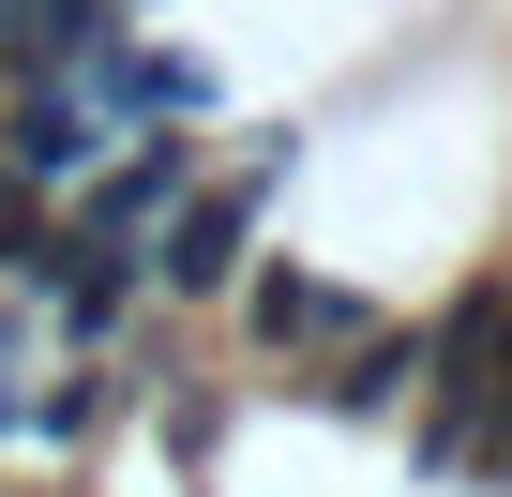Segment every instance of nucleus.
<instances>
[{"mask_svg": "<svg viewBox=\"0 0 512 497\" xmlns=\"http://www.w3.org/2000/svg\"><path fill=\"white\" fill-rule=\"evenodd\" d=\"M272 181H287V136H272V151H241V181H181V196H166V226H151V287L226 302V287H241V257H256V211H272Z\"/></svg>", "mask_w": 512, "mask_h": 497, "instance_id": "f257e3e1", "label": "nucleus"}, {"mask_svg": "<svg viewBox=\"0 0 512 497\" xmlns=\"http://www.w3.org/2000/svg\"><path fill=\"white\" fill-rule=\"evenodd\" d=\"M196 181V121H136V151L106 136V166L76 181V226L61 241H106V257H151V226H166V196Z\"/></svg>", "mask_w": 512, "mask_h": 497, "instance_id": "f03ea898", "label": "nucleus"}, {"mask_svg": "<svg viewBox=\"0 0 512 497\" xmlns=\"http://www.w3.org/2000/svg\"><path fill=\"white\" fill-rule=\"evenodd\" d=\"M377 302L362 287H332V272H287V257H241V332L256 347H287V362H317V347H347Z\"/></svg>", "mask_w": 512, "mask_h": 497, "instance_id": "7ed1b4c3", "label": "nucleus"}, {"mask_svg": "<svg viewBox=\"0 0 512 497\" xmlns=\"http://www.w3.org/2000/svg\"><path fill=\"white\" fill-rule=\"evenodd\" d=\"M0 166H31L46 196L91 181V166H106V106H91L76 76H16V106H0Z\"/></svg>", "mask_w": 512, "mask_h": 497, "instance_id": "20e7f679", "label": "nucleus"}, {"mask_svg": "<svg viewBox=\"0 0 512 497\" xmlns=\"http://www.w3.org/2000/svg\"><path fill=\"white\" fill-rule=\"evenodd\" d=\"M76 91H91L106 121H121V106H136V121H196V106H211V76H196V61H166V46H136V16L76 61Z\"/></svg>", "mask_w": 512, "mask_h": 497, "instance_id": "39448f33", "label": "nucleus"}, {"mask_svg": "<svg viewBox=\"0 0 512 497\" xmlns=\"http://www.w3.org/2000/svg\"><path fill=\"white\" fill-rule=\"evenodd\" d=\"M332 422H362V407H407L422 392V332H392V317H362L347 347H317V377H302Z\"/></svg>", "mask_w": 512, "mask_h": 497, "instance_id": "423d86ee", "label": "nucleus"}, {"mask_svg": "<svg viewBox=\"0 0 512 497\" xmlns=\"http://www.w3.org/2000/svg\"><path fill=\"white\" fill-rule=\"evenodd\" d=\"M0 272H16V287L61 272V226H46V181L31 166H0Z\"/></svg>", "mask_w": 512, "mask_h": 497, "instance_id": "0eeeda50", "label": "nucleus"}]
</instances>
